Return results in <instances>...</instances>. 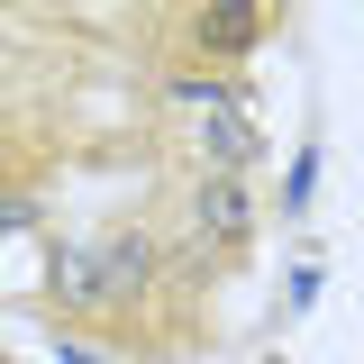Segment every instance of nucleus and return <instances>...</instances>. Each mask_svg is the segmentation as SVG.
I'll return each mask as SVG.
<instances>
[{
  "label": "nucleus",
  "mask_w": 364,
  "mask_h": 364,
  "mask_svg": "<svg viewBox=\"0 0 364 364\" xmlns=\"http://www.w3.org/2000/svg\"><path fill=\"white\" fill-rule=\"evenodd\" d=\"M55 355H64V364H109L100 346H73V337H55Z\"/></svg>",
  "instance_id": "1a4fd4ad"
},
{
  "label": "nucleus",
  "mask_w": 364,
  "mask_h": 364,
  "mask_svg": "<svg viewBox=\"0 0 364 364\" xmlns=\"http://www.w3.org/2000/svg\"><path fill=\"white\" fill-rule=\"evenodd\" d=\"M164 100H173L182 119H210V109H246L237 73H173V82H164Z\"/></svg>",
  "instance_id": "423d86ee"
},
{
  "label": "nucleus",
  "mask_w": 364,
  "mask_h": 364,
  "mask_svg": "<svg viewBox=\"0 0 364 364\" xmlns=\"http://www.w3.org/2000/svg\"><path fill=\"white\" fill-rule=\"evenodd\" d=\"M310 182H318V146H301V164L282 182V210H310Z\"/></svg>",
  "instance_id": "0eeeda50"
},
{
  "label": "nucleus",
  "mask_w": 364,
  "mask_h": 364,
  "mask_svg": "<svg viewBox=\"0 0 364 364\" xmlns=\"http://www.w3.org/2000/svg\"><path fill=\"white\" fill-rule=\"evenodd\" d=\"M182 146L200 155V173H255L264 164V128H255V100L246 109H210V119H182Z\"/></svg>",
  "instance_id": "f03ea898"
},
{
  "label": "nucleus",
  "mask_w": 364,
  "mask_h": 364,
  "mask_svg": "<svg viewBox=\"0 0 364 364\" xmlns=\"http://www.w3.org/2000/svg\"><path fill=\"white\" fill-rule=\"evenodd\" d=\"M191 237H200L210 255H237V246L255 237V182L200 173V182H191Z\"/></svg>",
  "instance_id": "7ed1b4c3"
},
{
  "label": "nucleus",
  "mask_w": 364,
  "mask_h": 364,
  "mask_svg": "<svg viewBox=\"0 0 364 364\" xmlns=\"http://www.w3.org/2000/svg\"><path fill=\"white\" fill-rule=\"evenodd\" d=\"M46 282H55L64 310H109V291H100V255H91V246H64V255L46 264Z\"/></svg>",
  "instance_id": "39448f33"
},
{
  "label": "nucleus",
  "mask_w": 364,
  "mask_h": 364,
  "mask_svg": "<svg viewBox=\"0 0 364 364\" xmlns=\"http://www.w3.org/2000/svg\"><path fill=\"white\" fill-rule=\"evenodd\" d=\"M37 219H46V210L28 200V191H0V228H37Z\"/></svg>",
  "instance_id": "6e6552de"
},
{
  "label": "nucleus",
  "mask_w": 364,
  "mask_h": 364,
  "mask_svg": "<svg viewBox=\"0 0 364 364\" xmlns=\"http://www.w3.org/2000/svg\"><path fill=\"white\" fill-rule=\"evenodd\" d=\"M264 37H273V9H246V0H191V9H182V46H191L210 73L246 64Z\"/></svg>",
  "instance_id": "f257e3e1"
},
{
  "label": "nucleus",
  "mask_w": 364,
  "mask_h": 364,
  "mask_svg": "<svg viewBox=\"0 0 364 364\" xmlns=\"http://www.w3.org/2000/svg\"><path fill=\"white\" fill-rule=\"evenodd\" d=\"M91 255H100V291H109V310H136V301L155 291V273H164V255H155L146 228H109V237H91Z\"/></svg>",
  "instance_id": "20e7f679"
},
{
  "label": "nucleus",
  "mask_w": 364,
  "mask_h": 364,
  "mask_svg": "<svg viewBox=\"0 0 364 364\" xmlns=\"http://www.w3.org/2000/svg\"><path fill=\"white\" fill-rule=\"evenodd\" d=\"M273 364H282V355H273Z\"/></svg>",
  "instance_id": "9d476101"
}]
</instances>
